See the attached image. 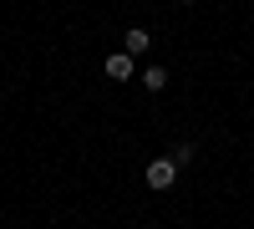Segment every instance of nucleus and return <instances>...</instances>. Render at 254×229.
<instances>
[{
	"instance_id": "nucleus-1",
	"label": "nucleus",
	"mask_w": 254,
	"mask_h": 229,
	"mask_svg": "<svg viewBox=\"0 0 254 229\" xmlns=\"http://www.w3.org/2000/svg\"><path fill=\"white\" fill-rule=\"evenodd\" d=\"M173 178H178V163H173V158H153V163H147V173H142V183H147L153 194L173 189Z\"/></svg>"
},
{
	"instance_id": "nucleus-2",
	"label": "nucleus",
	"mask_w": 254,
	"mask_h": 229,
	"mask_svg": "<svg viewBox=\"0 0 254 229\" xmlns=\"http://www.w3.org/2000/svg\"><path fill=\"white\" fill-rule=\"evenodd\" d=\"M102 72H107L112 81H127V76H132V56H127V51H117V56H107V61H102Z\"/></svg>"
},
{
	"instance_id": "nucleus-3",
	"label": "nucleus",
	"mask_w": 254,
	"mask_h": 229,
	"mask_svg": "<svg viewBox=\"0 0 254 229\" xmlns=\"http://www.w3.org/2000/svg\"><path fill=\"white\" fill-rule=\"evenodd\" d=\"M147 46H153V36H147L142 26H132V31H127V56H142Z\"/></svg>"
},
{
	"instance_id": "nucleus-4",
	"label": "nucleus",
	"mask_w": 254,
	"mask_h": 229,
	"mask_svg": "<svg viewBox=\"0 0 254 229\" xmlns=\"http://www.w3.org/2000/svg\"><path fill=\"white\" fill-rule=\"evenodd\" d=\"M142 87H147V92H163V87H168V72H163V67H147V72H142Z\"/></svg>"
},
{
	"instance_id": "nucleus-5",
	"label": "nucleus",
	"mask_w": 254,
	"mask_h": 229,
	"mask_svg": "<svg viewBox=\"0 0 254 229\" xmlns=\"http://www.w3.org/2000/svg\"><path fill=\"white\" fill-rule=\"evenodd\" d=\"M183 5H193V0H183Z\"/></svg>"
}]
</instances>
